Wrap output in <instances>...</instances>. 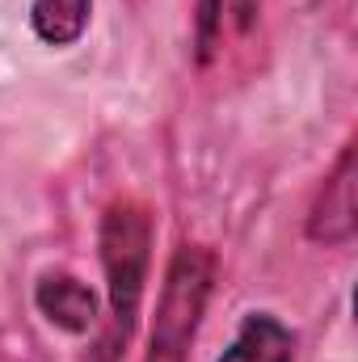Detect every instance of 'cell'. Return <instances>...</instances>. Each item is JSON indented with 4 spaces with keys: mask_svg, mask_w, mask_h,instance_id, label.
<instances>
[{
    "mask_svg": "<svg viewBox=\"0 0 358 362\" xmlns=\"http://www.w3.org/2000/svg\"><path fill=\"white\" fill-rule=\"evenodd\" d=\"M101 249V270H105V295H110V337H105V358H114L139 316L144 303V278H148V253H152V219L139 202L118 198L101 215L97 232Z\"/></svg>",
    "mask_w": 358,
    "mask_h": 362,
    "instance_id": "1",
    "label": "cell"
},
{
    "mask_svg": "<svg viewBox=\"0 0 358 362\" xmlns=\"http://www.w3.org/2000/svg\"><path fill=\"white\" fill-rule=\"evenodd\" d=\"M215 282V257L202 245H178L165 270L152 337H148V358L144 362H190L194 333L202 325L207 299Z\"/></svg>",
    "mask_w": 358,
    "mask_h": 362,
    "instance_id": "2",
    "label": "cell"
},
{
    "mask_svg": "<svg viewBox=\"0 0 358 362\" xmlns=\"http://www.w3.org/2000/svg\"><path fill=\"white\" fill-rule=\"evenodd\" d=\"M354 181H358V152L354 144H346L337 165L329 169V177L321 181L312 211H308V240H316L325 249H342V245L354 240L358 228Z\"/></svg>",
    "mask_w": 358,
    "mask_h": 362,
    "instance_id": "3",
    "label": "cell"
},
{
    "mask_svg": "<svg viewBox=\"0 0 358 362\" xmlns=\"http://www.w3.org/2000/svg\"><path fill=\"white\" fill-rule=\"evenodd\" d=\"M34 308L64 333H89L97 325L93 291L68 270H47L34 282Z\"/></svg>",
    "mask_w": 358,
    "mask_h": 362,
    "instance_id": "4",
    "label": "cell"
},
{
    "mask_svg": "<svg viewBox=\"0 0 358 362\" xmlns=\"http://www.w3.org/2000/svg\"><path fill=\"white\" fill-rule=\"evenodd\" d=\"M219 362H295V333L270 312H249Z\"/></svg>",
    "mask_w": 358,
    "mask_h": 362,
    "instance_id": "5",
    "label": "cell"
},
{
    "mask_svg": "<svg viewBox=\"0 0 358 362\" xmlns=\"http://www.w3.org/2000/svg\"><path fill=\"white\" fill-rule=\"evenodd\" d=\"M93 0H34L30 25L47 47H72L89 25Z\"/></svg>",
    "mask_w": 358,
    "mask_h": 362,
    "instance_id": "6",
    "label": "cell"
},
{
    "mask_svg": "<svg viewBox=\"0 0 358 362\" xmlns=\"http://www.w3.org/2000/svg\"><path fill=\"white\" fill-rule=\"evenodd\" d=\"M224 30V0H198L194 4V55L198 64H211Z\"/></svg>",
    "mask_w": 358,
    "mask_h": 362,
    "instance_id": "7",
    "label": "cell"
},
{
    "mask_svg": "<svg viewBox=\"0 0 358 362\" xmlns=\"http://www.w3.org/2000/svg\"><path fill=\"white\" fill-rule=\"evenodd\" d=\"M228 4H232L236 30H241V34H249V30H253V21H258V0H228Z\"/></svg>",
    "mask_w": 358,
    "mask_h": 362,
    "instance_id": "8",
    "label": "cell"
}]
</instances>
